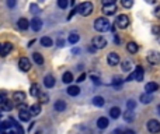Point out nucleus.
Wrapping results in <instances>:
<instances>
[{
    "label": "nucleus",
    "instance_id": "nucleus-1",
    "mask_svg": "<svg viewBox=\"0 0 160 134\" xmlns=\"http://www.w3.org/2000/svg\"><path fill=\"white\" fill-rule=\"evenodd\" d=\"M109 28H111V24H109V21L107 18H104V17H100V18H97L94 21V29L98 31V32H105Z\"/></svg>",
    "mask_w": 160,
    "mask_h": 134
},
{
    "label": "nucleus",
    "instance_id": "nucleus-2",
    "mask_svg": "<svg viewBox=\"0 0 160 134\" xmlns=\"http://www.w3.org/2000/svg\"><path fill=\"white\" fill-rule=\"evenodd\" d=\"M77 10H79V14H81L83 17H87L93 13V4L90 2H84L79 6Z\"/></svg>",
    "mask_w": 160,
    "mask_h": 134
},
{
    "label": "nucleus",
    "instance_id": "nucleus-3",
    "mask_svg": "<svg viewBox=\"0 0 160 134\" xmlns=\"http://www.w3.org/2000/svg\"><path fill=\"white\" fill-rule=\"evenodd\" d=\"M115 25H117L118 28H121V29H125L129 25V18L125 14H121V16H118L117 20H115Z\"/></svg>",
    "mask_w": 160,
    "mask_h": 134
},
{
    "label": "nucleus",
    "instance_id": "nucleus-4",
    "mask_svg": "<svg viewBox=\"0 0 160 134\" xmlns=\"http://www.w3.org/2000/svg\"><path fill=\"white\" fill-rule=\"evenodd\" d=\"M91 43H93V46H94L95 49H103V47L107 46L105 38H104V36H101V35L94 36V38H93V41H91Z\"/></svg>",
    "mask_w": 160,
    "mask_h": 134
},
{
    "label": "nucleus",
    "instance_id": "nucleus-5",
    "mask_svg": "<svg viewBox=\"0 0 160 134\" xmlns=\"http://www.w3.org/2000/svg\"><path fill=\"white\" fill-rule=\"evenodd\" d=\"M148 61L150 64H159L160 63V53L156 50H150L148 53Z\"/></svg>",
    "mask_w": 160,
    "mask_h": 134
},
{
    "label": "nucleus",
    "instance_id": "nucleus-6",
    "mask_svg": "<svg viewBox=\"0 0 160 134\" xmlns=\"http://www.w3.org/2000/svg\"><path fill=\"white\" fill-rule=\"evenodd\" d=\"M148 130L150 131V133H153V134L159 133L160 131V123L157 122V120H154V119L149 120L148 122Z\"/></svg>",
    "mask_w": 160,
    "mask_h": 134
},
{
    "label": "nucleus",
    "instance_id": "nucleus-7",
    "mask_svg": "<svg viewBox=\"0 0 160 134\" xmlns=\"http://www.w3.org/2000/svg\"><path fill=\"white\" fill-rule=\"evenodd\" d=\"M18 67H20V70H22V71H28V70L31 69L30 60H28L27 57H21L18 61Z\"/></svg>",
    "mask_w": 160,
    "mask_h": 134
},
{
    "label": "nucleus",
    "instance_id": "nucleus-8",
    "mask_svg": "<svg viewBox=\"0 0 160 134\" xmlns=\"http://www.w3.org/2000/svg\"><path fill=\"white\" fill-rule=\"evenodd\" d=\"M107 61H108V64H111V66H117V64L119 63V56H118L115 52L108 53V56H107Z\"/></svg>",
    "mask_w": 160,
    "mask_h": 134
},
{
    "label": "nucleus",
    "instance_id": "nucleus-9",
    "mask_svg": "<svg viewBox=\"0 0 160 134\" xmlns=\"http://www.w3.org/2000/svg\"><path fill=\"white\" fill-rule=\"evenodd\" d=\"M115 11H117L115 4H105L103 7V13L105 14V16H112V14H115Z\"/></svg>",
    "mask_w": 160,
    "mask_h": 134
},
{
    "label": "nucleus",
    "instance_id": "nucleus-10",
    "mask_svg": "<svg viewBox=\"0 0 160 134\" xmlns=\"http://www.w3.org/2000/svg\"><path fill=\"white\" fill-rule=\"evenodd\" d=\"M18 114H20V120L22 122H28L31 117V112H30V108L28 109H22V110H18Z\"/></svg>",
    "mask_w": 160,
    "mask_h": 134
},
{
    "label": "nucleus",
    "instance_id": "nucleus-11",
    "mask_svg": "<svg viewBox=\"0 0 160 134\" xmlns=\"http://www.w3.org/2000/svg\"><path fill=\"white\" fill-rule=\"evenodd\" d=\"M132 74H133V80H136V81L143 80V69L140 66H136V69H135V71Z\"/></svg>",
    "mask_w": 160,
    "mask_h": 134
},
{
    "label": "nucleus",
    "instance_id": "nucleus-12",
    "mask_svg": "<svg viewBox=\"0 0 160 134\" xmlns=\"http://www.w3.org/2000/svg\"><path fill=\"white\" fill-rule=\"evenodd\" d=\"M31 28H32L35 32H38V31L42 28V21L39 18H36V17L35 18H32L31 20Z\"/></svg>",
    "mask_w": 160,
    "mask_h": 134
},
{
    "label": "nucleus",
    "instance_id": "nucleus-13",
    "mask_svg": "<svg viewBox=\"0 0 160 134\" xmlns=\"http://www.w3.org/2000/svg\"><path fill=\"white\" fill-rule=\"evenodd\" d=\"M67 95H70V96H77L79 94H80V88H79L77 85H70L69 88L66 89Z\"/></svg>",
    "mask_w": 160,
    "mask_h": 134
},
{
    "label": "nucleus",
    "instance_id": "nucleus-14",
    "mask_svg": "<svg viewBox=\"0 0 160 134\" xmlns=\"http://www.w3.org/2000/svg\"><path fill=\"white\" fill-rule=\"evenodd\" d=\"M11 49H13V45L11 43H3V46H2V52H0V56H3V57H4V56H7L8 53L11 52Z\"/></svg>",
    "mask_w": 160,
    "mask_h": 134
},
{
    "label": "nucleus",
    "instance_id": "nucleus-15",
    "mask_svg": "<svg viewBox=\"0 0 160 134\" xmlns=\"http://www.w3.org/2000/svg\"><path fill=\"white\" fill-rule=\"evenodd\" d=\"M145 89H146V92H149V94L156 92L157 89H159V84H157V83H148L145 85Z\"/></svg>",
    "mask_w": 160,
    "mask_h": 134
},
{
    "label": "nucleus",
    "instance_id": "nucleus-16",
    "mask_svg": "<svg viewBox=\"0 0 160 134\" xmlns=\"http://www.w3.org/2000/svg\"><path fill=\"white\" fill-rule=\"evenodd\" d=\"M53 109H55L56 112H63L65 109H66V102H65V100H56V102L53 103Z\"/></svg>",
    "mask_w": 160,
    "mask_h": 134
},
{
    "label": "nucleus",
    "instance_id": "nucleus-17",
    "mask_svg": "<svg viewBox=\"0 0 160 134\" xmlns=\"http://www.w3.org/2000/svg\"><path fill=\"white\" fill-rule=\"evenodd\" d=\"M44 85L46 87V88H52V87L55 85V78H53L52 75H46V77L44 78Z\"/></svg>",
    "mask_w": 160,
    "mask_h": 134
},
{
    "label": "nucleus",
    "instance_id": "nucleus-18",
    "mask_svg": "<svg viewBox=\"0 0 160 134\" xmlns=\"http://www.w3.org/2000/svg\"><path fill=\"white\" fill-rule=\"evenodd\" d=\"M13 99L14 100H17V102H24L25 100V94L24 92H21V91H17V92H14L13 94Z\"/></svg>",
    "mask_w": 160,
    "mask_h": 134
},
{
    "label": "nucleus",
    "instance_id": "nucleus-19",
    "mask_svg": "<svg viewBox=\"0 0 160 134\" xmlns=\"http://www.w3.org/2000/svg\"><path fill=\"white\" fill-rule=\"evenodd\" d=\"M133 119H135V113H133V110L128 109V110H126L125 113H124V120H125L126 123H131Z\"/></svg>",
    "mask_w": 160,
    "mask_h": 134
},
{
    "label": "nucleus",
    "instance_id": "nucleus-20",
    "mask_svg": "<svg viewBox=\"0 0 160 134\" xmlns=\"http://www.w3.org/2000/svg\"><path fill=\"white\" fill-rule=\"evenodd\" d=\"M30 21H28L27 18H20L18 20V28L20 29H22V31H25V29H28V27H30Z\"/></svg>",
    "mask_w": 160,
    "mask_h": 134
},
{
    "label": "nucleus",
    "instance_id": "nucleus-21",
    "mask_svg": "<svg viewBox=\"0 0 160 134\" xmlns=\"http://www.w3.org/2000/svg\"><path fill=\"white\" fill-rule=\"evenodd\" d=\"M104 103H105V100H104L103 96H94V98H93V105L97 106V108L104 106Z\"/></svg>",
    "mask_w": 160,
    "mask_h": 134
},
{
    "label": "nucleus",
    "instance_id": "nucleus-22",
    "mask_svg": "<svg viewBox=\"0 0 160 134\" xmlns=\"http://www.w3.org/2000/svg\"><path fill=\"white\" fill-rule=\"evenodd\" d=\"M97 126H98V128H107L108 127V119L107 117H100L97 120Z\"/></svg>",
    "mask_w": 160,
    "mask_h": 134
},
{
    "label": "nucleus",
    "instance_id": "nucleus-23",
    "mask_svg": "<svg viewBox=\"0 0 160 134\" xmlns=\"http://www.w3.org/2000/svg\"><path fill=\"white\" fill-rule=\"evenodd\" d=\"M41 45L42 46H45V47H49V46H52L53 45V42H52V39H51L49 36H42L41 38Z\"/></svg>",
    "mask_w": 160,
    "mask_h": 134
},
{
    "label": "nucleus",
    "instance_id": "nucleus-24",
    "mask_svg": "<svg viewBox=\"0 0 160 134\" xmlns=\"http://www.w3.org/2000/svg\"><path fill=\"white\" fill-rule=\"evenodd\" d=\"M152 100H153V98H152V95L149 94V92L140 95V102H142V103H150Z\"/></svg>",
    "mask_w": 160,
    "mask_h": 134
},
{
    "label": "nucleus",
    "instance_id": "nucleus-25",
    "mask_svg": "<svg viewBox=\"0 0 160 134\" xmlns=\"http://www.w3.org/2000/svg\"><path fill=\"white\" fill-rule=\"evenodd\" d=\"M109 116L112 117V119H118V117L121 116V109L119 108H111V110H109Z\"/></svg>",
    "mask_w": 160,
    "mask_h": 134
},
{
    "label": "nucleus",
    "instance_id": "nucleus-26",
    "mask_svg": "<svg viewBox=\"0 0 160 134\" xmlns=\"http://www.w3.org/2000/svg\"><path fill=\"white\" fill-rule=\"evenodd\" d=\"M30 94H31V96H39V87H38V84H32L31 85V89H30Z\"/></svg>",
    "mask_w": 160,
    "mask_h": 134
},
{
    "label": "nucleus",
    "instance_id": "nucleus-27",
    "mask_svg": "<svg viewBox=\"0 0 160 134\" xmlns=\"http://www.w3.org/2000/svg\"><path fill=\"white\" fill-rule=\"evenodd\" d=\"M126 49H128L129 53H132V55H133V53L138 52V49H139V47H138V45L135 43V42H129V43L126 45Z\"/></svg>",
    "mask_w": 160,
    "mask_h": 134
},
{
    "label": "nucleus",
    "instance_id": "nucleus-28",
    "mask_svg": "<svg viewBox=\"0 0 160 134\" xmlns=\"http://www.w3.org/2000/svg\"><path fill=\"white\" fill-rule=\"evenodd\" d=\"M32 59H34V61H35L36 64H39V66H41V64H44V57H42V55H39L38 52H35L32 55Z\"/></svg>",
    "mask_w": 160,
    "mask_h": 134
},
{
    "label": "nucleus",
    "instance_id": "nucleus-29",
    "mask_svg": "<svg viewBox=\"0 0 160 134\" xmlns=\"http://www.w3.org/2000/svg\"><path fill=\"white\" fill-rule=\"evenodd\" d=\"M62 81H63L65 84H70L73 81V74H72V73H69V71L65 73L63 77H62Z\"/></svg>",
    "mask_w": 160,
    "mask_h": 134
},
{
    "label": "nucleus",
    "instance_id": "nucleus-30",
    "mask_svg": "<svg viewBox=\"0 0 160 134\" xmlns=\"http://www.w3.org/2000/svg\"><path fill=\"white\" fill-rule=\"evenodd\" d=\"M30 112H31V114H34V116L39 114V112H41V106H39V103H35V105L31 106V108H30Z\"/></svg>",
    "mask_w": 160,
    "mask_h": 134
},
{
    "label": "nucleus",
    "instance_id": "nucleus-31",
    "mask_svg": "<svg viewBox=\"0 0 160 134\" xmlns=\"http://www.w3.org/2000/svg\"><path fill=\"white\" fill-rule=\"evenodd\" d=\"M79 39H80V36H79L76 32H72V34H70V35H69V42H70V43H73V45H75V43H77V42H79Z\"/></svg>",
    "mask_w": 160,
    "mask_h": 134
},
{
    "label": "nucleus",
    "instance_id": "nucleus-32",
    "mask_svg": "<svg viewBox=\"0 0 160 134\" xmlns=\"http://www.w3.org/2000/svg\"><path fill=\"white\" fill-rule=\"evenodd\" d=\"M11 126H13V122H11V120H10V123H8V122H2V123H0V131L8 130Z\"/></svg>",
    "mask_w": 160,
    "mask_h": 134
},
{
    "label": "nucleus",
    "instance_id": "nucleus-33",
    "mask_svg": "<svg viewBox=\"0 0 160 134\" xmlns=\"http://www.w3.org/2000/svg\"><path fill=\"white\" fill-rule=\"evenodd\" d=\"M11 108H13V103L8 102V100H4V102L2 103V109H3V110H11Z\"/></svg>",
    "mask_w": 160,
    "mask_h": 134
},
{
    "label": "nucleus",
    "instance_id": "nucleus-34",
    "mask_svg": "<svg viewBox=\"0 0 160 134\" xmlns=\"http://www.w3.org/2000/svg\"><path fill=\"white\" fill-rule=\"evenodd\" d=\"M121 4L125 8H131L133 6V0H121Z\"/></svg>",
    "mask_w": 160,
    "mask_h": 134
},
{
    "label": "nucleus",
    "instance_id": "nucleus-35",
    "mask_svg": "<svg viewBox=\"0 0 160 134\" xmlns=\"http://www.w3.org/2000/svg\"><path fill=\"white\" fill-rule=\"evenodd\" d=\"M131 67H132V63L129 60L122 61V70H124V71H129V70H131Z\"/></svg>",
    "mask_w": 160,
    "mask_h": 134
},
{
    "label": "nucleus",
    "instance_id": "nucleus-36",
    "mask_svg": "<svg viewBox=\"0 0 160 134\" xmlns=\"http://www.w3.org/2000/svg\"><path fill=\"white\" fill-rule=\"evenodd\" d=\"M10 120H11V122H13V126H14V127H16L17 134H24V130H22V127H21V126H20L18 123H16V122H14L13 119H10Z\"/></svg>",
    "mask_w": 160,
    "mask_h": 134
},
{
    "label": "nucleus",
    "instance_id": "nucleus-37",
    "mask_svg": "<svg viewBox=\"0 0 160 134\" xmlns=\"http://www.w3.org/2000/svg\"><path fill=\"white\" fill-rule=\"evenodd\" d=\"M135 106H136V102H135V100H128V103H126V108L128 109H131V110H133L135 109Z\"/></svg>",
    "mask_w": 160,
    "mask_h": 134
},
{
    "label": "nucleus",
    "instance_id": "nucleus-38",
    "mask_svg": "<svg viewBox=\"0 0 160 134\" xmlns=\"http://www.w3.org/2000/svg\"><path fill=\"white\" fill-rule=\"evenodd\" d=\"M67 4H69V3H67V0H58V6L61 8H66Z\"/></svg>",
    "mask_w": 160,
    "mask_h": 134
},
{
    "label": "nucleus",
    "instance_id": "nucleus-39",
    "mask_svg": "<svg viewBox=\"0 0 160 134\" xmlns=\"http://www.w3.org/2000/svg\"><path fill=\"white\" fill-rule=\"evenodd\" d=\"M30 8H31V11H32L34 14H36V13H39V7L36 4H31L30 6Z\"/></svg>",
    "mask_w": 160,
    "mask_h": 134
},
{
    "label": "nucleus",
    "instance_id": "nucleus-40",
    "mask_svg": "<svg viewBox=\"0 0 160 134\" xmlns=\"http://www.w3.org/2000/svg\"><path fill=\"white\" fill-rule=\"evenodd\" d=\"M112 84H114L115 87H118L119 84H122V81H121L119 77H114V80H112Z\"/></svg>",
    "mask_w": 160,
    "mask_h": 134
},
{
    "label": "nucleus",
    "instance_id": "nucleus-41",
    "mask_svg": "<svg viewBox=\"0 0 160 134\" xmlns=\"http://www.w3.org/2000/svg\"><path fill=\"white\" fill-rule=\"evenodd\" d=\"M152 32H153L154 35L159 36L160 35V27H153V28H152Z\"/></svg>",
    "mask_w": 160,
    "mask_h": 134
},
{
    "label": "nucleus",
    "instance_id": "nucleus-42",
    "mask_svg": "<svg viewBox=\"0 0 160 134\" xmlns=\"http://www.w3.org/2000/svg\"><path fill=\"white\" fill-rule=\"evenodd\" d=\"M154 17L160 20V6H157V7L154 8Z\"/></svg>",
    "mask_w": 160,
    "mask_h": 134
},
{
    "label": "nucleus",
    "instance_id": "nucleus-43",
    "mask_svg": "<svg viewBox=\"0 0 160 134\" xmlns=\"http://www.w3.org/2000/svg\"><path fill=\"white\" fill-rule=\"evenodd\" d=\"M39 98H41V100H42L44 103L48 102V95H46V94H39Z\"/></svg>",
    "mask_w": 160,
    "mask_h": 134
},
{
    "label": "nucleus",
    "instance_id": "nucleus-44",
    "mask_svg": "<svg viewBox=\"0 0 160 134\" xmlns=\"http://www.w3.org/2000/svg\"><path fill=\"white\" fill-rule=\"evenodd\" d=\"M101 2H103V4L105 6V4H115L117 0H101Z\"/></svg>",
    "mask_w": 160,
    "mask_h": 134
},
{
    "label": "nucleus",
    "instance_id": "nucleus-45",
    "mask_svg": "<svg viewBox=\"0 0 160 134\" xmlns=\"http://www.w3.org/2000/svg\"><path fill=\"white\" fill-rule=\"evenodd\" d=\"M7 6L10 8H13L14 6H16V0H7Z\"/></svg>",
    "mask_w": 160,
    "mask_h": 134
},
{
    "label": "nucleus",
    "instance_id": "nucleus-46",
    "mask_svg": "<svg viewBox=\"0 0 160 134\" xmlns=\"http://www.w3.org/2000/svg\"><path fill=\"white\" fill-rule=\"evenodd\" d=\"M84 78H86V74H81L80 77L77 78V81H79V83H81V81H84Z\"/></svg>",
    "mask_w": 160,
    "mask_h": 134
},
{
    "label": "nucleus",
    "instance_id": "nucleus-47",
    "mask_svg": "<svg viewBox=\"0 0 160 134\" xmlns=\"http://www.w3.org/2000/svg\"><path fill=\"white\" fill-rule=\"evenodd\" d=\"M4 100H6L4 95H3V94H0V105H2V103H3V102H4Z\"/></svg>",
    "mask_w": 160,
    "mask_h": 134
},
{
    "label": "nucleus",
    "instance_id": "nucleus-48",
    "mask_svg": "<svg viewBox=\"0 0 160 134\" xmlns=\"http://www.w3.org/2000/svg\"><path fill=\"white\" fill-rule=\"evenodd\" d=\"M124 134H135L133 130H124Z\"/></svg>",
    "mask_w": 160,
    "mask_h": 134
},
{
    "label": "nucleus",
    "instance_id": "nucleus-49",
    "mask_svg": "<svg viewBox=\"0 0 160 134\" xmlns=\"http://www.w3.org/2000/svg\"><path fill=\"white\" fill-rule=\"evenodd\" d=\"M114 134H124V130H119V128H117V130L114 131Z\"/></svg>",
    "mask_w": 160,
    "mask_h": 134
},
{
    "label": "nucleus",
    "instance_id": "nucleus-50",
    "mask_svg": "<svg viewBox=\"0 0 160 134\" xmlns=\"http://www.w3.org/2000/svg\"><path fill=\"white\" fill-rule=\"evenodd\" d=\"M157 0H146V3H149V4H154Z\"/></svg>",
    "mask_w": 160,
    "mask_h": 134
},
{
    "label": "nucleus",
    "instance_id": "nucleus-51",
    "mask_svg": "<svg viewBox=\"0 0 160 134\" xmlns=\"http://www.w3.org/2000/svg\"><path fill=\"white\" fill-rule=\"evenodd\" d=\"M58 45H59V46H63V39H59V41H58Z\"/></svg>",
    "mask_w": 160,
    "mask_h": 134
},
{
    "label": "nucleus",
    "instance_id": "nucleus-52",
    "mask_svg": "<svg viewBox=\"0 0 160 134\" xmlns=\"http://www.w3.org/2000/svg\"><path fill=\"white\" fill-rule=\"evenodd\" d=\"M2 46H3V45H2V43H0V52H2Z\"/></svg>",
    "mask_w": 160,
    "mask_h": 134
},
{
    "label": "nucleus",
    "instance_id": "nucleus-53",
    "mask_svg": "<svg viewBox=\"0 0 160 134\" xmlns=\"http://www.w3.org/2000/svg\"><path fill=\"white\" fill-rule=\"evenodd\" d=\"M157 110H159V114H160V106H159V108H157Z\"/></svg>",
    "mask_w": 160,
    "mask_h": 134
}]
</instances>
